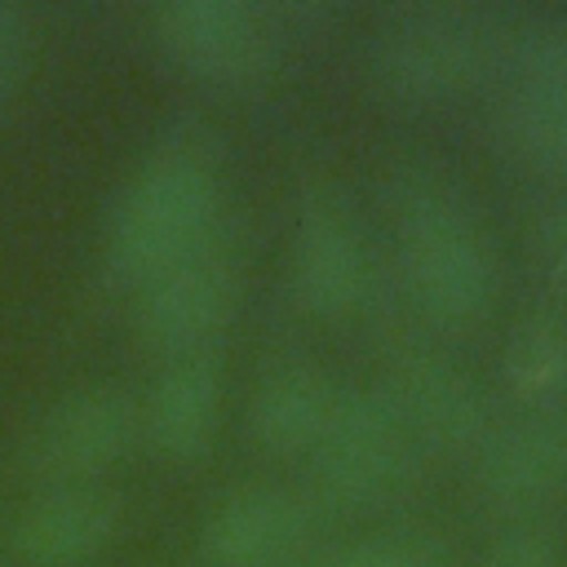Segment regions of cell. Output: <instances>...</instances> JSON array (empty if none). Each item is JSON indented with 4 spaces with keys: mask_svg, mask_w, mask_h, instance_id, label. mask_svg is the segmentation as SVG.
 Masks as SVG:
<instances>
[{
    "mask_svg": "<svg viewBox=\"0 0 567 567\" xmlns=\"http://www.w3.org/2000/svg\"><path fill=\"white\" fill-rule=\"evenodd\" d=\"M221 177L199 124L168 128L106 204L97 261L106 279L137 288L217 235Z\"/></svg>",
    "mask_w": 567,
    "mask_h": 567,
    "instance_id": "obj_1",
    "label": "cell"
},
{
    "mask_svg": "<svg viewBox=\"0 0 567 567\" xmlns=\"http://www.w3.org/2000/svg\"><path fill=\"white\" fill-rule=\"evenodd\" d=\"M390 217L412 301L443 323L487 315L496 297V248L461 186L439 168L408 164L394 177Z\"/></svg>",
    "mask_w": 567,
    "mask_h": 567,
    "instance_id": "obj_2",
    "label": "cell"
},
{
    "mask_svg": "<svg viewBox=\"0 0 567 567\" xmlns=\"http://www.w3.org/2000/svg\"><path fill=\"white\" fill-rule=\"evenodd\" d=\"M505 35L509 18L483 4H399L377 22L368 66L390 97L434 102L501 66Z\"/></svg>",
    "mask_w": 567,
    "mask_h": 567,
    "instance_id": "obj_3",
    "label": "cell"
},
{
    "mask_svg": "<svg viewBox=\"0 0 567 567\" xmlns=\"http://www.w3.org/2000/svg\"><path fill=\"white\" fill-rule=\"evenodd\" d=\"M416 447L421 439L385 385L341 390L337 412L315 447V492L341 509L377 505L408 483Z\"/></svg>",
    "mask_w": 567,
    "mask_h": 567,
    "instance_id": "obj_4",
    "label": "cell"
},
{
    "mask_svg": "<svg viewBox=\"0 0 567 567\" xmlns=\"http://www.w3.org/2000/svg\"><path fill=\"white\" fill-rule=\"evenodd\" d=\"M501 66L509 142L532 164L567 173V9L509 18Z\"/></svg>",
    "mask_w": 567,
    "mask_h": 567,
    "instance_id": "obj_5",
    "label": "cell"
},
{
    "mask_svg": "<svg viewBox=\"0 0 567 567\" xmlns=\"http://www.w3.org/2000/svg\"><path fill=\"white\" fill-rule=\"evenodd\" d=\"M137 332L173 354H208V341L230 323L239 301V261L217 244H199L182 261L164 266L146 284L133 288Z\"/></svg>",
    "mask_w": 567,
    "mask_h": 567,
    "instance_id": "obj_6",
    "label": "cell"
},
{
    "mask_svg": "<svg viewBox=\"0 0 567 567\" xmlns=\"http://www.w3.org/2000/svg\"><path fill=\"white\" fill-rule=\"evenodd\" d=\"M159 49L204 84H248L279 53V27L244 0H173L155 9Z\"/></svg>",
    "mask_w": 567,
    "mask_h": 567,
    "instance_id": "obj_7",
    "label": "cell"
},
{
    "mask_svg": "<svg viewBox=\"0 0 567 567\" xmlns=\"http://www.w3.org/2000/svg\"><path fill=\"white\" fill-rule=\"evenodd\" d=\"M288 275L297 301L323 319H346L372 297L377 261L363 239V226L354 221L341 195L319 190L301 204L292 226Z\"/></svg>",
    "mask_w": 567,
    "mask_h": 567,
    "instance_id": "obj_8",
    "label": "cell"
},
{
    "mask_svg": "<svg viewBox=\"0 0 567 567\" xmlns=\"http://www.w3.org/2000/svg\"><path fill=\"white\" fill-rule=\"evenodd\" d=\"M142 430L137 403L120 385H80L62 394L27 439V465L58 483H89L115 465Z\"/></svg>",
    "mask_w": 567,
    "mask_h": 567,
    "instance_id": "obj_9",
    "label": "cell"
},
{
    "mask_svg": "<svg viewBox=\"0 0 567 567\" xmlns=\"http://www.w3.org/2000/svg\"><path fill=\"white\" fill-rule=\"evenodd\" d=\"M315 496L248 483L226 492L199 527V554L208 567H297L315 509Z\"/></svg>",
    "mask_w": 567,
    "mask_h": 567,
    "instance_id": "obj_10",
    "label": "cell"
},
{
    "mask_svg": "<svg viewBox=\"0 0 567 567\" xmlns=\"http://www.w3.org/2000/svg\"><path fill=\"white\" fill-rule=\"evenodd\" d=\"M120 509L93 483H58L9 518V554L22 567H80L115 536Z\"/></svg>",
    "mask_w": 567,
    "mask_h": 567,
    "instance_id": "obj_11",
    "label": "cell"
},
{
    "mask_svg": "<svg viewBox=\"0 0 567 567\" xmlns=\"http://www.w3.org/2000/svg\"><path fill=\"white\" fill-rule=\"evenodd\" d=\"M385 390L421 443L478 447L487 434L478 385L439 350H403Z\"/></svg>",
    "mask_w": 567,
    "mask_h": 567,
    "instance_id": "obj_12",
    "label": "cell"
},
{
    "mask_svg": "<svg viewBox=\"0 0 567 567\" xmlns=\"http://www.w3.org/2000/svg\"><path fill=\"white\" fill-rule=\"evenodd\" d=\"M478 478L505 505L567 492V416H532L478 439Z\"/></svg>",
    "mask_w": 567,
    "mask_h": 567,
    "instance_id": "obj_13",
    "label": "cell"
},
{
    "mask_svg": "<svg viewBox=\"0 0 567 567\" xmlns=\"http://www.w3.org/2000/svg\"><path fill=\"white\" fill-rule=\"evenodd\" d=\"M337 399L341 385L315 363H275L252 385L244 421L266 452H315L337 412Z\"/></svg>",
    "mask_w": 567,
    "mask_h": 567,
    "instance_id": "obj_14",
    "label": "cell"
},
{
    "mask_svg": "<svg viewBox=\"0 0 567 567\" xmlns=\"http://www.w3.org/2000/svg\"><path fill=\"white\" fill-rule=\"evenodd\" d=\"M142 412V430L168 456H199L217 434L221 412V372L213 354H173L151 390Z\"/></svg>",
    "mask_w": 567,
    "mask_h": 567,
    "instance_id": "obj_15",
    "label": "cell"
},
{
    "mask_svg": "<svg viewBox=\"0 0 567 567\" xmlns=\"http://www.w3.org/2000/svg\"><path fill=\"white\" fill-rule=\"evenodd\" d=\"M501 372L518 399L536 408H558L567 399V319L558 315L523 319L505 341Z\"/></svg>",
    "mask_w": 567,
    "mask_h": 567,
    "instance_id": "obj_16",
    "label": "cell"
},
{
    "mask_svg": "<svg viewBox=\"0 0 567 567\" xmlns=\"http://www.w3.org/2000/svg\"><path fill=\"white\" fill-rule=\"evenodd\" d=\"M297 567H443V549L425 532H372L319 554H301Z\"/></svg>",
    "mask_w": 567,
    "mask_h": 567,
    "instance_id": "obj_17",
    "label": "cell"
},
{
    "mask_svg": "<svg viewBox=\"0 0 567 567\" xmlns=\"http://www.w3.org/2000/svg\"><path fill=\"white\" fill-rule=\"evenodd\" d=\"M558 563H563L558 532L549 523H518L487 545L478 567H558Z\"/></svg>",
    "mask_w": 567,
    "mask_h": 567,
    "instance_id": "obj_18",
    "label": "cell"
},
{
    "mask_svg": "<svg viewBox=\"0 0 567 567\" xmlns=\"http://www.w3.org/2000/svg\"><path fill=\"white\" fill-rule=\"evenodd\" d=\"M31 62V22L22 9L0 0V102L22 84Z\"/></svg>",
    "mask_w": 567,
    "mask_h": 567,
    "instance_id": "obj_19",
    "label": "cell"
},
{
    "mask_svg": "<svg viewBox=\"0 0 567 567\" xmlns=\"http://www.w3.org/2000/svg\"><path fill=\"white\" fill-rule=\"evenodd\" d=\"M536 257L545 266V275L567 288V199L549 204L536 221Z\"/></svg>",
    "mask_w": 567,
    "mask_h": 567,
    "instance_id": "obj_20",
    "label": "cell"
}]
</instances>
